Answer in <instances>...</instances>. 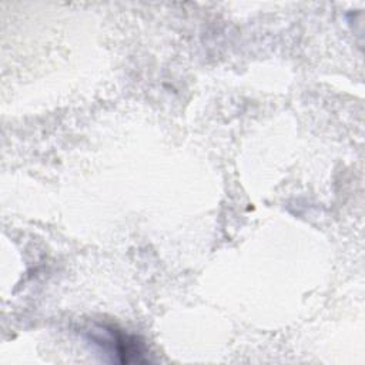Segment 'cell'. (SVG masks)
Instances as JSON below:
<instances>
[{
    "label": "cell",
    "mask_w": 365,
    "mask_h": 365,
    "mask_svg": "<svg viewBox=\"0 0 365 365\" xmlns=\"http://www.w3.org/2000/svg\"><path fill=\"white\" fill-rule=\"evenodd\" d=\"M103 331L106 332L107 336L103 339L100 336H94V341L106 346L108 351L114 352L120 362H131V361L143 362L144 361L140 358L143 355L140 342L134 336H128L113 328H103Z\"/></svg>",
    "instance_id": "obj_1"
}]
</instances>
